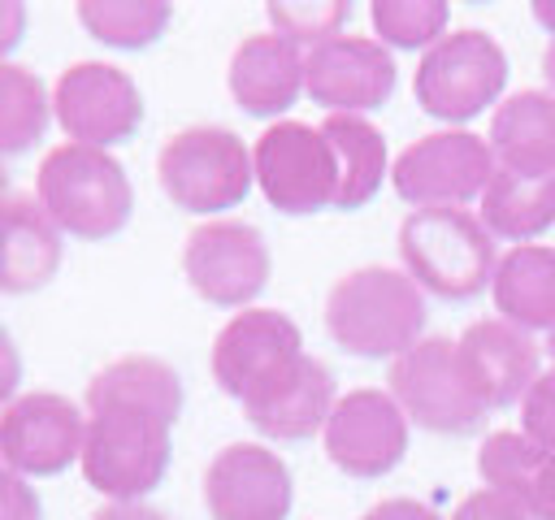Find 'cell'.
Segmentation results:
<instances>
[{
  "label": "cell",
  "instance_id": "cell-17",
  "mask_svg": "<svg viewBox=\"0 0 555 520\" xmlns=\"http://www.w3.org/2000/svg\"><path fill=\"white\" fill-rule=\"evenodd\" d=\"M455 351H460V368L468 386L490 412L520 403L525 390L538 381V342L525 329L507 325L503 316L473 321L455 338Z\"/></svg>",
  "mask_w": 555,
  "mask_h": 520
},
{
  "label": "cell",
  "instance_id": "cell-39",
  "mask_svg": "<svg viewBox=\"0 0 555 520\" xmlns=\"http://www.w3.org/2000/svg\"><path fill=\"white\" fill-rule=\"evenodd\" d=\"M9 199V178H4V169H0V204Z\"/></svg>",
  "mask_w": 555,
  "mask_h": 520
},
{
  "label": "cell",
  "instance_id": "cell-27",
  "mask_svg": "<svg viewBox=\"0 0 555 520\" xmlns=\"http://www.w3.org/2000/svg\"><path fill=\"white\" fill-rule=\"evenodd\" d=\"M447 0H373L369 4V22H373V35L382 48H403V52H416V48H434L442 35H447Z\"/></svg>",
  "mask_w": 555,
  "mask_h": 520
},
{
  "label": "cell",
  "instance_id": "cell-28",
  "mask_svg": "<svg viewBox=\"0 0 555 520\" xmlns=\"http://www.w3.org/2000/svg\"><path fill=\"white\" fill-rule=\"evenodd\" d=\"M546 451L538 442H529L525 433H512V429H499L481 442L477 451V472L490 490H503L512 498H520L529 507V494H533V481H538V468H542Z\"/></svg>",
  "mask_w": 555,
  "mask_h": 520
},
{
  "label": "cell",
  "instance_id": "cell-14",
  "mask_svg": "<svg viewBox=\"0 0 555 520\" xmlns=\"http://www.w3.org/2000/svg\"><path fill=\"white\" fill-rule=\"evenodd\" d=\"M321 438H325V455L338 472L373 481V477H386L403 464L408 416L390 390L364 386V390H347L334 403Z\"/></svg>",
  "mask_w": 555,
  "mask_h": 520
},
{
  "label": "cell",
  "instance_id": "cell-7",
  "mask_svg": "<svg viewBox=\"0 0 555 520\" xmlns=\"http://www.w3.org/2000/svg\"><path fill=\"white\" fill-rule=\"evenodd\" d=\"M386 381H390V394L403 407V416L429 433L464 438V433L481 429V420L490 412L477 399V390L468 386L451 338H421L399 360H390Z\"/></svg>",
  "mask_w": 555,
  "mask_h": 520
},
{
  "label": "cell",
  "instance_id": "cell-13",
  "mask_svg": "<svg viewBox=\"0 0 555 520\" xmlns=\"http://www.w3.org/2000/svg\"><path fill=\"white\" fill-rule=\"evenodd\" d=\"M87 416L56 390L17 394L0 412V464L22 477H56L82 459Z\"/></svg>",
  "mask_w": 555,
  "mask_h": 520
},
{
  "label": "cell",
  "instance_id": "cell-19",
  "mask_svg": "<svg viewBox=\"0 0 555 520\" xmlns=\"http://www.w3.org/2000/svg\"><path fill=\"white\" fill-rule=\"evenodd\" d=\"M65 243L56 221L35 195H9L0 204V290L30 295L48 286L61 269Z\"/></svg>",
  "mask_w": 555,
  "mask_h": 520
},
{
  "label": "cell",
  "instance_id": "cell-40",
  "mask_svg": "<svg viewBox=\"0 0 555 520\" xmlns=\"http://www.w3.org/2000/svg\"><path fill=\"white\" fill-rule=\"evenodd\" d=\"M546 351H551V355H555V325H551V329H546Z\"/></svg>",
  "mask_w": 555,
  "mask_h": 520
},
{
  "label": "cell",
  "instance_id": "cell-15",
  "mask_svg": "<svg viewBox=\"0 0 555 520\" xmlns=\"http://www.w3.org/2000/svg\"><path fill=\"white\" fill-rule=\"evenodd\" d=\"M399 69L390 48L369 35H334L304 56V91L325 113H364L382 108L395 95Z\"/></svg>",
  "mask_w": 555,
  "mask_h": 520
},
{
  "label": "cell",
  "instance_id": "cell-6",
  "mask_svg": "<svg viewBox=\"0 0 555 520\" xmlns=\"http://www.w3.org/2000/svg\"><path fill=\"white\" fill-rule=\"evenodd\" d=\"M507 87V52L490 30H451L416 65L412 95L438 121H473L499 104Z\"/></svg>",
  "mask_w": 555,
  "mask_h": 520
},
{
  "label": "cell",
  "instance_id": "cell-21",
  "mask_svg": "<svg viewBox=\"0 0 555 520\" xmlns=\"http://www.w3.org/2000/svg\"><path fill=\"white\" fill-rule=\"evenodd\" d=\"M494 165L520 178L555 173V95L551 91H516L499 100L486 134Z\"/></svg>",
  "mask_w": 555,
  "mask_h": 520
},
{
  "label": "cell",
  "instance_id": "cell-5",
  "mask_svg": "<svg viewBox=\"0 0 555 520\" xmlns=\"http://www.w3.org/2000/svg\"><path fill=\"white\" fill-rule=\"evenodd\" d=\"M160 191L182 212H225L247 199L256 169L243 139L225 126H186L165 139L156 156Z\"/></svg>",
  "mask_w": 555,
  "mask_h": 520
},
{
  "label": "cell",
  "instance_id": "cell-32",
  "mask_svg": "<svg viewBox=\"0 0 555 520\" xmlns=\"http://www.w3.org/2000/svg\"><path fill=\"white\" fill-rule=\"evenodd\" d=\"M0 520H43L35 485L4 464H0Z\"/></svg>",
  "mask_w": 555,
  "mask_h": 520
},
{
  "label": "cell",
  "instance_id": "cell-8",
  "mask_svg": "<svg viewBox=\"0 0 555 520\" xmlns=\"http://www.w3.org/2000/svg\"><path fill=\"white\" fill-rule=\"evenodd\" d=\"M251 169L264 199L286 217H308L338 204V156L321 126L273 121L251 147Z\"/></svg>",
  "mask_w": 555,
  "mask_h": 520
},
{
  "label": "cell",
  "instance_id": "cell-10",
  "mask_svg": "<svg viewBox=\"0 0 555 520\" xmlns=\"http://www.w3.org/2000/svg\"><path fill=\"white\" fill-rule=\"evenodd\" d=\"M269 243L256 225L217 217L186 234L182 273L191 290L217 308H247L269 286Z\"/></svg>",
  "mask_w": 555,
  "mask_h": 520
},
{
  "label": "cell",
  "instance_id": "cell-2",
  "mask_svg": "<svg viewBox=\"0 0 555 520\" xmlns=\"http://www.w3.org/2000/svg\"><path fill=\"white\" fill-rule=\"evenodd\" d=\"M425 316V290L390 264L351 269L325 295V334L360 360H399L421 342Z\"/></svg>",
  "mask_w": 555,
  "mask_h": 520
},
{
  "label": "cell",
  "instance_id": "cell-22",
  "mask_svg": "<svg viewBox=\"0 0 555 520\" xmlns=\"http://www.w3.org/2000/svg\"><path fill=\"white\" fill-rule=\"evenodd\" d=\"M494 308L516 329H551L555 325V247L520 243L499 256L490 277Z\"/></svg>",
  "mask_w": 555,
  "mask_h": 520
},
{
  "label": "cell",
  "instance_id": "cell-9",
  "mask_svg": "<svg viewBox=\"0 0 555 520\" xmlns=\"http://www.w3.org/2000/svg\"><path fill=\"white\" fill-rule=\"evenodd\" d=\"M494 169V152L481 134L434 130L395 156L390 182L399 199L412 208H460L490 186Z\"/></svg>",
  "mask_w": 555,
  "mask_h": 520
},
{
  "label": "cell",
  "instance_id": "cell-11",
  "mask_svg": "<svg viewBox=\"0 0 555 520\" xmlns=\"http://www.w3.org/2000/svg\"><path fill=\"white\" fill-rule=\"evenodd\" d=\"M52 113L69 143L108 152L143 126V91L126 69L108 61H74L52 87Z\"/></svg>",
  "mask_w": 555,
  "mask_h": 520
},
{
  "label": "cell",
  "instance_id": "cell-34",
  "mask_svg": "<svg viewBox=\"0 0 555 520\" xmlns=\"http://www.w3.org/2000/svg\"><path fill=\"white\" fill-rule=\"evenodd\" d=\"M360 520H442V516L421 498H382Z\"/></svg>",
  "mask_w": 555,
  "mask_h": 520
},
{
  "label": "cell",
  "instance_id": "cell-12",
  "mask_svg": "<svg viewBox=\"0 0 555 520\" xmlns=\"http://www.w3.org/2000/svg\"><path fill=\"white\" fill-rule=\"evenodd\" d=\"M299 355H304V334L286 312L243 308L212 338V360L208 364H212V381L230 399L247 403L251 394L273 386Z\"/></svg>",
  "mask_w": 555,
  "mask_h": 520
},
{
  "label": "cell",
  "instance_id": "cell-18",
  "mask_svg": "<svg viewBox=\"0 0 555 520\" xmlns=\"http://www.w3.org/2000/svg\"><path fill=\"white\" fill-rule=\"evenodd\" d=\"M334 403H338L334 373L317 355L304 351L273 386H264L260 394H251L243 403V416L251 420V429H260L273 442H299V438H312L317 429H325Z\"/></svg>",
  "mask_w": 555,
  "mask_h": 520
},
{
  "label": "cell",
  "instance_id": "cell-29",
  "mask_svg": "<svg viewBox=\"0 0 555 520\" xmlns=\"http://www.w3.org/2000/svg\"><path fill=\"white\" fill-rule=\"evenodd\" d=\"M347 17H351V4L347 0H325V4H269L273 35L291 39L295 48L299 43L321 48L325 39L343 35V22Z\"/></svg>",
  "mask_w": 555,
  "mask_h": 520
},
{
  "label": "cell",
  "instance_id": "cell-30",
  "mask_svg": "<svg viewBox=\"0 0 555 520\" xmlns=\"http://www.w3.org/2000/svg\"><path fill=\"white\" fill-rule=\"evenodd\" d=\"M520 433L538 442L542 451H555V368L538 373V381L520 399Z\"/></svg>",
  "mask_w": 555,
  "mask_h": 520
},
{
  "label": "cell",
  "instance_id": "cell-20",
  "mask_svg": "<svg viewBox=\"0 0 555 520\" xmlns=\"http://www.w3.org/2000/svg\"><path fill=\"white\" fill-rule=\"evenodd\" d=\"M230 95L251 117L286 113L304 91V56L282 35H247L230 56Z\"/></svg>",
  "mask_w": 555,
  "mask_h": 520
},
{
  "label": "cell",
  "instance_id": "cell-33",
  "mask_svg": "<svg viewBox=\"0 0 555 520\" xmlns=\"http://www.w3.org/2000/svg\"><path fill=\"white\" fill-rule=\"evenodd\" d=\"M17 386H22V355H17L13 334L0 325V412L17 399Z\"/></svg>",
  "mask_w": 555,
  "mask_h": 520
},
{
  "label": "cell",
  "instance_id": "cell-4",
  "mask_svg": "<svg viewBox=\"0 0 555 520\" xmlns=\"http://www.w3.org/2000/svg\"><path fill=\"white\" fill-rule=\"evenodd\" d=\"M403 273L451 303L481 295L494 277V234L468 208H412L399 225Z\"/></svg>",
  "mask_w": 555,
  "mask_h": 520
},
{
  "label": "cell",
  "instance_id": "cell-37",
  "mask_svg": "<svg viewBox=\"0 0 555 520\" xmlns=\"http://www.w3.org/2000/svg\"><path fill=\"white\" fill-rule=\"evenodd\" d=\"M91 520H169V516L147 507V503H104Z\"/></svg>",
  "mask_w": 555,
  "mask_h": 520
},
{
  "label": "cell",
  "instance_id": "cell-16",
  "mask_svg": "<svg viewBox=\"0 0 555 520\" xmlns=\"http://www.w3.org/2000/svg\"><path fill=\"white\" fill-rule=\"evenodd\" d=\"M291 498V468L260 442H230L204 468V503L212 520H286Z\"/></svg>",
  "mask_w": 555,
  "mask_h": 520
},
{
  "label": "cell",
  "instance_id": "cell-25",
  "mask_svg": "<svg viewBox=\"0 0 555 520\" xmlns=\"http://www.w3.org/2000/svg\"><path fill=\"white\" fill-rule=\"evenodd\" d=\"M52 117V95L26 65L0 61V156L30 152Z\"/></svg>",
  "mask_w": 555,
  "mask_h": 520
},
{
  "label": "cell",
  "instance_id": "cell-3",
  "mask_svg": "<svg viewBox=\"0 0 555 520\" xmlns=\"http://www.w3.org/2000/svg\"><path fill=\"white\" fill-rule=\"evenodd\" d=\"M35 199L61 234L87 243L121 234L134 212V186L126 178V165L113 152L87 143H61L39 160Z\"/></svg>",
  "mask_w": 555,
  "mask_h": 520
},
{
  "label": "cell",
  "instance_id": "cell-35",
  "mask_svg": "<svg viewBox=\"0 0 555 520\" xmlns=\"http://www.w3.org/2000/svg\"><path fill=\"white\" fill-rule=\"evenodd\" d=\"M529 511L538 520H555V451H546V459L538 468V481H533V494H529Z\"/></svg>",
  "mask_w": 555,
  "mask_h": 520
},
{
  "label": "cell",
  "instance_id": "cell-1",
  "mask_svg": "<svg viewBox=\"0 0 555 520\" xmlns=\"http://www.w3.org/2000/svg\"><path fill=\"white\" fill-rule=\"evenodd\" d=\"M182 377L156 355H121L87 381L82 477L113 503H139L169 472Z\"/></svg>",
  "mask_w": 555,
  "mask_h": 520
},
{
  "label": "cell",
  "instance_id": "cell-38",
  "mask_svg": "<svg viewBox=\"0 0 555 520\" xmlns=\"http://www.w3.org/2000/svg\"><path fill=\"white\" fill-rule=\"evenodd\" d=\"M533 17L551 30L546 52H542V69H546V82H551V95H555V0H538V4H533Z\"/></svg>",
  "mask_w": 555,
  "mask_h": 520
},
{
  "label": "cell",
  "instance_id": "cell-24",
  "mask_svg": "<svg viewBox=\"0 0 555 520\" xmlns=\"http://www.w3.org/2000/svg\"><path fill=\"white\" fill-rule=\"evenodd\" d=\"M321 134L330 139L334 156H338V204L343 212L369 204L382 191L386 178V134L356 113H330L321 121Z\"/></svg>",
  "mask_w": 555,
  "mask_h": 520
},
{
  "label": "cell",
  "instance_id": "cell-31",
  "mask_svg": "<svg viewBox=\"0 0 555 520\" xmlns=\"http://www.w3.org/2000/svg\"><path fill=\"white\" fill-rule=\"evenodd\" d=\"M451 520H533V511L520 498L486 485V490H473L468 498H460V507L451 511Z\"/></svg>",
  "mask_w": 555,
  "mask_h": 520
},
{
  "label": "cell",
  "instance_id": "cell-23",
  "mask_svg": "<svg viewBox=\"0 0 555 520\" xmlns=\"http://www.w3.org/2000/svg\"><path fill=\"white\" fill-rule=\"evenodd\" d=\"M481 225L494 238L529 243L555 225V173L546 178H520L507 169H494L490 186L481 191Z\"/></svg>",
  "mask_w": 555,
  "mask_h": 520
},
{
  "label": "cell",
  "instance_id": "cell-36",
  "mask_svg": "<svg viewBox=\"0 0 555 520\" xmlns=\"http://www.w3.org/2000/svg\"><path fill=\"white\" fill-rule=\"evenodd\" d=\"M22 35H26V4L0 0V61L22 43Z\"/></svg>",
  "mask_w": 555,
  "mask_h": 520
},
{
  "label": "cell",
  "instance_id": "cell-26",
  "mask_svg": "<svg viewBox=\"0 0 555 520\" xmlns=\"http://www.w3.org/2000/svg\"><path fill=\"white\" fill-rule=\"evenodd\" d=\"M74 13L91 39L121 48V52H139V48L156 43L173 17V9L165 0H78Z\"/></svg>",
  "mask_w": 555,
  "mask_h": 520
}]
</instances>
